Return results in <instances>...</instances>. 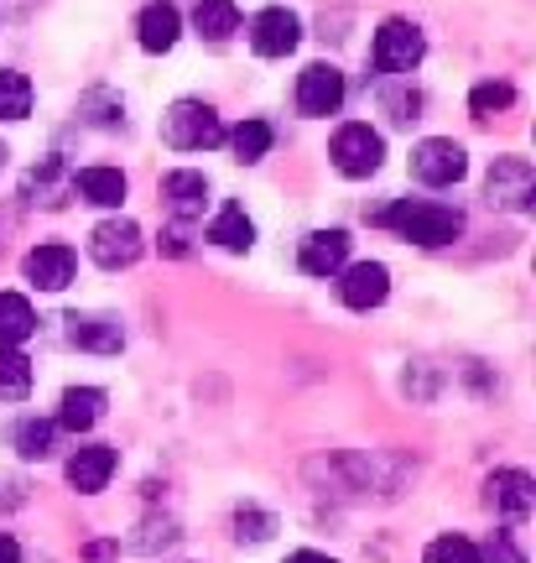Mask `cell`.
Returning a JSON list of instances; mask_svg holds the SVG:
<instances>
[{
    "instance_id": "24",
    "label": "cell",
    "mask_w": 536,
    "mask_h": 563,
    "mask_svg": "<svg viewBox=\"0 0 536 563\" xmlns=\"http://www.w3.org/2000/svg\"><path fill=\"white\" fill-rule=\"evenodd\" d=\"M32 391V361L16 344H0V402H26Z\"/></svg>"
},
{
    "instance_id": "3",
    "label": "cell",
    "mask_w": 536,
    "mask_h": 563,
    "mask_svg": "<svg viewBox=\"0 0 536 563\" xmlns=\"http://www.w3.org/2000/svg\"><path fill=\"white\" fill-rule=\"evenodd\" d=\"M422 53H427V37H422L417 21H406V16H391L376 32V42H370V63H376L380 74H391V79L412 74L422 63Z\"/></svg>"
},
{
    "instance_id": "10",
    "label": "cell",
    "mask_w": 536,
    "mask_h": 563,
    "mask_svg": "<svg viewBox=\"0 0 536 563\" xmlns=\"http://www.w3.org/2000/svg\"><path fill=\"white\" fill-rule=\"evenodd\" d=\"M484 506L505 517V522H526L536 506V481L526 470H495L490 481H484Z\"/></svg>"
},
{
    "instance_id": "18",
    "label": "cell",
    "mask_w": 536,
    "mask_h": 563,
    "mask_svg": "<svg viewBox=\"0 0 536 563\" xmlns=\"http://www.w3.org/2000/svg\"><path fill=\"white\" fill-rule=\"evenodd\" d=\"M136 37H141L146 53H172L178 37H182V11L172 5V0H152L136 21Z\"/></svg>"
},
{
    "instance_id": "27",
    "label": "cell",
    "mask_w": 536,
    "mask_h": 563,
    "mask_svg": "<svg viewBox=\"0 0 536 563\" xmlns=\"http://www.w3.org/2000/svg\"><path fill=\"white\" fill-rule=\"evenodd\" d=\"M32 115V79L16 68H0V121H26Z\"/></svg>"
},
{
    "instance_id": "11",
    "label": "cell",
    "mask_w": 536,
    "mask_h": 563,
    "mask_svg": "<svg viewBox=\"0 0 536 563\" xmlns=\"http://www.w3.org/2000/svg\"><path fill=\"white\" fill-rule=\"evenodd\" d=\"M298 42H302V21L292 16L287 5L256 11V21H250V47H256V58H287Z\"/></svg>"
},
{
    "instance_id": "19",
    "label": "cell",
    "mask_w": 536,
    "mask_h": 563,
    "mask_svg": "<svg viewBox=\"0 0 536 563\" xmlns=\"http://www.w3.org/2000/svg\"><path fill=\"white\" fill-rule=\"evenodd\" d=\"M104 402H110V397H104L100 386H68V391H63V402H58V428H68V433H89V428H94V422L104 418Z\"/></svg>"
},
{
    "instance_id": "34",
    "label": "cell",
    "mask_w": 536,
    "mask_h": 563,
    "mask_svg": "<svg viewBox=\"0 0 536 563\" xmlns=\"http://www.w3.org/2000/svg\"><path fill=\"white\" fill-rule=\"evenodd\" d=\"M0 167H5V146H0Z\"/></svg>"
},
{
    "instance_id": "13",
    "label": "cell",
    "mask_w": 536,
    "mask_h": 563,
    "mask_svg": "<svg viewBox=\"0 0 536 563\" xmlns=\"http://www.w3.org/2000/svg\"><path fill=\"white\" fill-rule=\"evenodd\" d=\"M74 251L58 241L37 245V251H26V262H21V272H26V282L37 287V292H63L68 282H74Z\"/></svg>"
},
{
    "instance_id": "16",
    "label": "cell",
    "mask_w": 536,
    "mask_h": 563,
    "mask_svg": "<svg viewBox=\"0 0 536 563\" xmlns=\"http://www.w3.org/2000/svg\"><path fill=\"white\" fill-rule=\"evenodd\" d=\"M68 194H74V173H68V162H63V157L37 162V167L26 173V183H21V199L42 203V209H58V203H68Z\"/></svg>"
},
{
    "instance_id": "30",
    "label": "cell",
    "mask_w": 536,
    "mask_h": 563,
    "mask_svg": "<svg viewBox=\"0 0 536 563\" xmlns=\"http://www.w3.org/2000/svg\"><path fill=\"white\" fill-rule=\"evenodd\" d=\"M260 543V538H271V517H256V511H239V543Z\"/></svg>"
},
{
    "instance_id": "28",
    "label": "cell",
    "mask_w": 536,
    "mask_h": 563,
    "mask_svg": "<svg viewBox=\"0 0 536 563\" xmlns=\"http://www.w3.org/2000/svg\"><path fill=\"white\" fill-rule=\"evenodd\" d=\"M511 100H516V89L511 84H474V95H469V115L474 121H490V115H500V110H511Z\"/></svg>"
},
{
    "instance_id": "4",
    "label": "cell",
    "mask_w": 536,
    "mask_h": 563,
    "mask_svg": "<svg viewBox=\"0 0 536 563\" xmlns=\"http://www.w3.org/2000/svg\"><path fill=\"white\" fill-rule=\"evenodd\" d=\"M328 157H334V167L344 178H370V173H380V162H386V136H380L376 125L349 121L334 131Z\"/></svg>"
},
{
    "instance_id": "32",
    "label": "cell",
    "mask_w": 536,
    "mask_h": 563,
    "mask_svg": "<svg viewBox=\"0 0 536 563\" xmlns=\"http://www.w3.org/2000/svg\"><path fill=\"white\" fill-rule=\"evenodd\" d=\"M0 563H21V543L11 532H0Z\"/></svg>"
},
{
    "instance_id": "9",
    "label": "cell",
    "mask_w": 536,
    "mask_h": 563,
    "mask_svg": "<svg viewBox=\"0 0 536 563\" xmlns=\"http://www.w3.org/2000/svg\"><path fill=\"white\" fill-rule=\"evenodd\" d=\"M338 298L344 308H355V313H370L380 302L391 298V266L386 262H355L338 272Z\"/></svg>"
},
{
    "instance_id": "7",
    "label": "cell",
    "mask_w": 536,
    "mask_h": 563,
    "mask_svg": "<svg viewBox=\"0 0 536 563\" xmlns=\"http://www.w3.org/2000/svg\"><path fill=\"white\" fill-rule=\"evenodd\" d=\"M338 104H344V74L334 63H308L298 74V110L308 121H328L338 115Z\"/></svg>"
},
{
    "instance_id": "14",
    "label": "cell",
    "mask_w": 536,
    "mask_h": 563,
    "mask_svg": "<svg viewBox=\"0 0 536 563\" xmlns=\"http://www.w3.org/2000/svg\"><path fill=\"white\" fill-rule=\"evenodd\" d=\"M298 266L308 277H338L349 266V235L344 230H313L298 251Z\"/></svg>"
},
{
    "instance_id": "33",
    "label": "cell",
    "mask_w": 536,
    "mask_h": 563,
    "mask_svg": "<svg viewBox=\"0 0 536 563\" xmlns=\"http://www.w3.org/2000/svg\"><path fill=\"white\" fill-rule=\"evenodd\" d=\"M287 563H334V559H328V553H319V548H298Z\"/></svg>"
},
{
    "instance_id": "31",
    "label": "cell",
    "mask_w": 536,
    "mask_h": 563,
    "mask_svg": "<svg viewBox=\"0 0 536 563\" xmlns=\"http://www.w3.org/2000/svg\"><path fill=\"white\" fill-rule=\"evenodd\" d=\"M490 563H521L516 543H511V538H505V532H500L495 543H490Z\"/></svg>"
},
{
    "instance_id": "12",
    "label": "cell",
    "mask_w": 536,
    "mask_h": 563,
    "mask_svg": "<svg viewBox=\"0 0 536 563\" xmlns=\"http://www.w3.org/2000/svg\"><path fill=\"white\" fill-rule=\"evenodd\" d=\"M161 203H167V214L178 224L199 220L203 203H209V178L193 173V167H172V173L161 178Z\"/></svg>"
},
{
    "instance_id": "1",
    "label": "cell",
    "mask_w": 536,
    "mask_h": 563,
    "mask_svg": "<svg viewBox=\"0 0 536 563\" xmlns=\"http://www.w3.org/2000/svg\"><path fill=\"white\" fill-rule=\"evenodd\" d=\"M376 224H391L401 241L422 245V251L454 245L458 235H464V214L448 209V203H433V199H397L391 209H380Z\"/></svg>"
},
{
    "instance_id": "5",
    "label": "cell",
    "mask_w": 536,
    "mask_h": 563,
    "mask_svg": "<svg viewBox=\"0 0 536 563\" xmlns=\"http://www.w3.org/2000/svg\"><path fill=\"white\" fill-rule=\"evenodd\" d=\"M469 173V152L454 136H427L412 146V178L427 188H454Z\"/></svg>"
},
{
    "instance_id": "2",
    "label": "cell",
    "mask_w": 536,
    "mask_h": 563,
    "mask_svg": "<svg viewBox=\"0 0 536 563\" xmlns=\"http://www.w3.org/2000/svg\"><path fill=\"white\" fill-rule=\"evenodd\" d=\"M161 141L172 152H209L224 141V121H219L214 104L203 100H178L167 115H161Z\"/></svg>"
},
{
    "instance_id": "6",
    "label": "cell",
    "mask_w": 536,
    "mask_h": 563,
    "mask_svg": "<svg viewBox=\"0 0 536 563\" xmlns=\"http://www.w3.org/2000/svg\"><path fill=\"white\" fill-rule=\"evenodd\" d=\"M141 251H146V235H141L136 220H104V224H94V235H89V256H94V266H104V272L136 266Z\"/></svg>"
},
{
    "instance_id": "21",
    "label": "cell",
    "mask_w": 536,
    "mask_h": 563,
    "mask_svg": "<svg viewBox=\"0 0 536 563\" xmlns=\"http://www.w3.org/2000/svg\"><path fill=\"white\" fill-rule=\"evenodd\" d=\"M209 241H214L219 251L239 256V251H250V245H256V224H250V214H245L239 203H224V209L214 214V224H209Z\"/></svg>"
},
{
    "instance_id": "26",
    "label": "cell",
    "mask_w": 536,
    "mask_h": 563,
    "mask_svg": "<svg viewBox=\"0 0 536 563\" xmlns=\"http://www.w3.org/2000/svg\"><path fill=\"white\" fill-rule=\"evenodd\" d=\"M224 141H230V152H235V162H260L266 152H271V141H277V131L266 121H239L235 131H224Z\"/></svg>"
},
{
    "instance_id": "15",
    "label": "cell",
    "mask_w": 536,
    "mask_h": 563,
    "mask_svg": "<svg viewBox=\"0 0 536 563\" xmlns=\"http://www.w3.org/2000/svg\"><path fill=\"white\" fill-rule=\"evenodd\" d=\"M68 344H79L89 355H115L125 344V329L115 313H68Z\"/></svg>"
},
{
    "instance_id": "20",
    "label": "cell",
    "mask_w": 536,
    "mask_h": 563,
    "mask_svg": "<svg viewBox=\"0 0 536 563\" xmlns=\"http://www.w3.org/2000/svg\"><path fill=\"white\" fill-rule=\"evenodd\" d=\"M74 194L94 209H120L125 203V173L120 167H83V173H74Z\"/></svg>"
},
{
    "instance_id": "29",
    "label": "cell",
    "mask_w": 536,
    "mask_h": 563,
    "mask_svg": "<svg viewBox=\"0 0 536 563\" xmlns=\"http://www.w3.org/2000/svg\"><path fill=\"white\" fill-rule=\"evenodd\" d=\"M427 563H484V553H479L469 538L448 532V538H437V543L427 548Z\"/></svg>"
},
{
    "instance_id": "17",
    "label": "cell",
    "mask_w": 536,
    "mask_h": 563,
    "mask_svg": "<svg viewBox=\"0 0 536 563\" xmlns=\"http://www.w3.org/2000/svg\"><path fill=\"white\" fill-rule=\"evenodd\" d=\"M110 475H115V449H110V443H83V449H74V460H68V485H74L79 496L104 490Z\"/></svg>"
},
{
    "instance_id": "22",
    "label": "cell",
    "mask_w": 536,
    "mask_h": 563,
    "mask_svg": "<svg viewBox=\"0 0 536 563\" xmlns=\"http://www.w3.org/2000/svg\"><path fill=\"white\" fill-rule=\"evenodd\" d=\"M193 32L203 42H230L239 32V5L235 0H199L193 5Z\"/></svg>"
},
{
    "instance_id": "8",
    "label": "cell",
    "mask_w": 536,
    "mask_h": 563,
    "mask_svg": "<svg viewBox=\"0 0 536 563\" xmlns=\"http://www.w3.org/2000/svg\"><path fill=\"white\" fill-rule=\"evenodd\" d=\"M536 194V173L526 157H495L490 178H484V199L495 209H532Z\"/></svg>"
},
{
    "instance_id": "23",
    "label": "cell",
    "mask_w": 536,
    "mask_h": 563,
    "mask_svg": "<svg viewBox=\"0 0 536 563\" xmlns=\"http://www.w3.org/2000/svg\"><path fill=\"white\" fill-rule=\"evenodd\" d=\"M37 334V313L21 292H0V344H21Z\"/></svg>"
},
{
    "instance_id": "25",
    "label": "cell",
    "mask_w": 536,
    "mask_h": 563,
    "mask_svg": "<svg viewBox=\"0 0 536 563\" xmlns=\"http://www.w3.org/2000/svg\"><path fill=\"white\" fill-rule=\"evenodd\" d=\"M11 443H16L21 460H47V454H53V443H58V422L21 418L16 428H11Z\"/></svg>"
}]
</instances>
